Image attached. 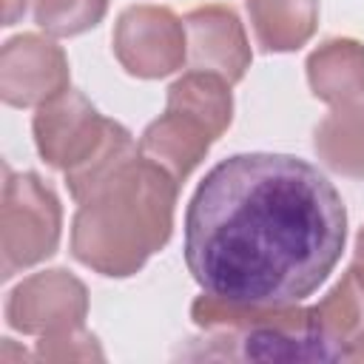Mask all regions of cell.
<instances>
[{"label":"cell","instance_id":"7","mask_svg":"<svg viewBox=\"0 0 364 364\" xmlns=\"http://www.w3.org/2000/svg\"><path fill=\"white\" fill-rule=\"evenodd\" d=\"M68 91L65 51L43 34H20L0 54V97L6 105L31 108Z\"/></svg>","mask_w":364,"mask_h":364},{"label":"cell","instance_id":"11","mask_svg":"<svg viewBox=\"0 0 364 364\" xmlns=\"http://www.w3.org/2000/svg\"><path fill=\"white\" fill-rule=\"evenodd\" d=\"M247 14L262 51H296L316 31L318 0H247Z\"/></svg>","mask_w":364,"mask_h":364},{"label":"cell","instance_id":"15","mask_svg":"<svg viewBox=\"0 0 364 364\" xmlns=\"http://www.w3.org/2000/svg\"><path fill=\"white\" fill-rule=\"evenodd\" d=\"M108 11V0H37L34 20L51 37H77L94 28Z\"/></svg>","mask_w":364,"mask_h":364},{"label":"cell","instance_id":"16","mask_svg":"<svg viewBox=\"0 0 364 364\" xmlns=\"http://www.w3.org/2000/svg\"><path fill=\"white\" fill-rule=\"evenodd\" d=\"M37 358H46V361H82V358H102V350L97 344V338L91 333H85L82 327L80 330H71V333H60V336H43L37 341Z\"/></svg>","mask_w":364,"mask_h":364},{"label":"cell","instance_id":"19","mask_svg":"<svg viewBox=\"0 0 364 364\" xmlns=\"http://www.w3.org/2000/svg\"><path fill=\"white\" fill-rule=\"evenodd\" d=\"M344 361H364V327L355 333V338L350 341L347 353H344Z\"/></svg>","mask_w":364,"mask_h":364},{"label":"cell","instance_id":"12","mask_svg":"<svg viewBox=\"0 0 364 364\" xmlns=\"http://www.w3.org/2000/svg\"><path fill=\"white\" fill-rule=\"evenodd\" d=\"M361 296L364 293L358 290L355 279L347 273L316 307H307L313 336L321 344L327 361H333V358L344 361V353H347L350 341L361 330V321H364Z\"/></svg>","mask_w":364,"mask_h":364},{"label":"cell","instance_id":"8","mask_svg":"<svg viewBox=\"0 0 364 364\" xmlns=\"http://www.w3.org/2000/svg\"><path fill=\"white\" fill-rule=\"evenodd\" d=\"M188 34V63L196 71H213L230 85L245 77L250 68V46L245 28L233 9L228 6H202L185 14Z\"/></svg>","mask_w":364,"mask_h":364},{"label":"cell","instance_id":"18","mask_svg":"<svg viewBox=\"0 0 364 364\" xmlns=\"http://www.w3.org/2000/svg\"><path fill=\"white\" fill-rule=\"evenodd\" d=\"M28 0H3V26H14L26 14Z\"/></svg>","mask_w":364,"mask_h":364},{"label":"cell","instance_id":"2","mask_svg":"<svg viewBox=\"0 0 364 364\" xmlns=\"http://www.w3.org/2000/svg\"><path fill=\"white\" fill-rule=\"evenodd\" d=\"M179 182L156 162L131 154L85 199L71 222V253L85 267L125 279L134 276L173 230Z\"/></svg>","mask_w":364,"mask_h":364},{"label":"cell","instance_id":"14","mask_svg":"<svg viewBox=\"0 0 364 364\" xmlns=\"http://www.w3.org/2000/svg\"><path fill=\"white\" fill-rule=\"evenodd\" d=\"M196 114L210 125L216 136H222L233 119V100H230V82L213 71H196L191 68L168 88V102Z\"/></svg>","mask_w":364,"mask_h":364},{"label":"cell","instance_id":"3","mask_svg":"<svg viewBox=\"0 0 364 364\" xmlns=\"http://www.w3.org/2000/svg\"><path fill=\"white\" fill-rule=\"evenodd\" d=\"M34 142L40 156L65 173V185L77 202L139 151L125 125L105 119L71 88L37 108Z\"/></svg>","mask_w":364,"mask_h":364},{"label":"cell","instance_id":"17","mask_svg":"<svg viewBox=\"0 0 364 364\" xmlns=\"http://www.w3.org/2000/svg\"><path fill=\"white\" fill-rule=\"evenodd\" d=\"M353 279H355V284H358V290L364 293V228L358 230V236H355V250H353V264H350V270H347Z\"/></svg>","mask_w":364,"mask_h":364},{"label":"cell","instance_id":"6","mask_svg":"<svg viewBox=\"0 0 364 364\" xmlns=\"http://www.w3.org/2000/svg\"><path fill=\"white\" fill-rule=\"evenodd\" d=\"M88 313V290L68 270H43L23 279L9 301L6 318L26 336H60L80 330Z\"/></svg>","mask_w":364,"mask_h":364},{"label":"cell","instance_id":"10","mask_svg":"<svg viewBox=\"0 0 364 364\" xmlns=\"http://www.w3.org/2000/svg\"><path fill=\"white\" fill-rule=\"evenodd\" d=\"M313 97L327 105H347L364 94V46L350 37L321 43L307 57Z\"/></svg>","mask_w":364,"mask_h":364},{"label":"cell","instance_id":"5","mask_svg":"<svg viewBox=\"0 0 364 364\" xmlns=\"http://www.w3.org/2000/svg\"><path fill=\"white\" fill-rule=\"evenodd\" d=\"M114 54L131 77H168L188 60L185 20L165 6H131L117 20Z\"/></svg>","mask_w":364,"mask_h":364},{"label":"cell","instance_id":"9","mask_svg":"<svg viewBox=\"0 0 364 364\" xmlns=\"http://www.w3.org/2000/svg\"><path fill=\"white\" fill-rule=\"evenodd\" d=\"M216 139L219 136L210 131L205 119H199L185 108L165 105V114L145 128L139 139V154L162 165L182 185L191 176V171L205 159V154Z\"/></svg>","mask_w":364,"mask_h":364},{"label":"cell","instance_id":"13","mask_svg":"<svg viewBox=\"0 0 364 364\" xmlns=\"http://www.w3.org/2000/svg\"><path fill=\"white\" fill-rule=\"evenodd\" d=\"M316 154L336 173L364 179V102L336 105L316 128Z\"/></svg>","mask_w":364,"mask_h":364},{"label":"cell","instance_id":"1","mask_svg":"<svg viewBox=\"0 0 364 364\" xmlns=\"http://www.w3.org/2000/svg\"><path fill=\"white\" fill-rule=\"evenodd\" d=\"M347 210L333 182L290 154H236L196 188L185 264L202 293L242 307H296L333 273Z\"/></svg>","mask_w":364,"mask_h":364},{"label":"cell","instance_id":"4","mask_svg":"<svg viewBox=\"0 0 364 364\" xmlns=\"http://www.w3.org/2000/svg\"><path fill=\"white\" fill-rule=\"evenodd\" d=\"M63 208L57 193L37 173H11L6 168L0 210V273L11 279L48 259L60 245Z\"/></svg>","mask_w":364,"mask_h":364}]
</instances>
